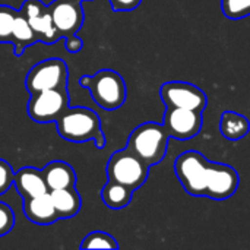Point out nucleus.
<instances>
[{
    "label": "nucleus",
    "mask_w": 250,
    "mask_h": 250,
    "mask_svg": "<svg viewBox=\"0 0 250 250\" xmlns=\"http://www.w3.org/2000/svg\"><path fill=\"white\" fill-rule=\"evenodd\" d=\"M16 13V9L0 4V42L3 44H12V29Z\"/></svg>",
    "instance_id": "412c9836"
},
{
    "label": "nucleus",
    "mask_w": 250,
    "mask_h": 250,
    "mask_svg": "<svg viewBox=\"0 0 250 250\" xmlns=\"http://www.w3.org/2000/svg\"><path fill=\"white\" fill-rule=\"evenodd\" d=\"M50 196L56 208V212L59 215V220L73 218L81 211L82 201L75 188L50 190Z\"/></svg>",
    "instance_id": "dca6fc26"
},
{
    "label": "nucleus",
    "mask_w": 250,
    "mask_h": 250,
    "mask_svg": "<svg viewBox=\"0 0 250 250\" xmlns=\"http://www.w3.org/2000/svg\"><path fill=\"white\" fill-rule=\"evenodd\" d=\"M168 133L163 125L146 122L135 127L127 139V146L149 167L161 163L168 148Z\"/></svg>",
    "instance_id": "7ed1b4c3"
},
{
    "label": "nucleus",
    "mask_w": 250,
    "mask_h": 250,
    "mask_svg": "<svg viewBox=\"0 0 250 250\" xmlns=\"http://www.w3.org/2000/svg\"><path fill=\"white\" fill-rule=\"evenodd\" d=\"M13 226H15V212H13V209L7 204L0 202V237L10 233Z\"/></svg>",
    "instance_id": "5701e85b"
},
{
    "label": "nucleus",
    "mask_w": 250,
    "mask_h": 250,
    "mask_svg": "<svg viewBox=\"0 0 250 250\" xmlns=\"http://www.w3.org/2000/svg\"><path fill=\"white\" fill-rule=\"evenodd\" d=\"M69 108L67 86L44 89L31 94L28 116L35 123H54Z\"/></svg>",
    "instance_id": "423d86ee"
},
{
    "label": "nucleus",
    "mask_w": 250,
    "mask_h": 250,
    "mask_svg": "<svg viewBox=\"0 0 250 250\" xmlns=\"http://www.w3.org/2000/svg\"><path fill=\"white\" fill-rule=\"evenodd\" d=\"M57 133L75 144L94 141L98 149L104 148L107 139L101 129L98 114L86 107H69L56 122Z\"/></svg>",
    "instance_id": "f257e3e1"
},
{
    "label": "nucleus",
    "mask_w": 250,
    "mask_h": 250,
    "mask_svg": "<svg viewBox=\"0 0 250 250\" xmlns=\"http://www.w3.org/2000/svg\"><path fill=\"white\" fill-rule=\"evenodd\" d=\"M81 1H85V0H81Z\"/></svg>",
    "instance_id": "bb28decb"
},
{
    "label": "nucleus",
    "mask_w": 250,
    "mask_h": 250,
    "mask_svg": "<svg viewBox=\"0 0 250 250\" xmlns=\"http://www.w3.org/2000/svg\"><path fill=\"white\" fill-rule=\"evenodd\" d=\"M83 48V41L78 35L66 37V50L69 53H78Z\"/></svg>",
    "instance_id": "a878e982"
},
{
    "label": "nucleus",
    "mask_w": 250,
    "mask_h": 250,
    "mask_svg": "<svg viewBox=\"0 0 250 250\" xmlns=\"http://www.w3.org/2000/svg\"><path fill=\"white\" fill-rule=\"evenodd\" d=\"M69 70L67 64L62 59H47L32 66L25 78V86L29 94H35L44 89L67 86Z\"/></svg>",
    "instance_id": "0eeeda50"
},
{
    "label": "nucleus",
    "mask_w": 250,
    "mask_h": 250,
    "mask_svg": "<svg viewBox=\"0 0 250 250\" xmlns=\"http://www.w3.org/2000/svg\"><path fill=\"white\" fill-rule=\"evenodd\" d=\"M141 3H142V0H110V4H111L113 10H116V12H129V10H133Z\"/></svg>",
    "instance_id": "393cba45"
},
{
    "label": "nucleus",
    "mask_w": 250,
    "mask_h": 250,
    "mask_svg": "<svg viewBox=\"0 0 250 250\" xmlns=\"http://www.w3.org/2000/svg\"><path fill=\"white\" fill-rule=\"evenodd\" d=\"M239 182V174L231 166L209 161L205 196L215 201L229 199L237 192Z\"/></svg>",
    "instance_id": "f8f14e48"
},
{
    "label": "nucleus",
    "mask_w": 250,
    "mask_h": 250,
    "mask_svg": "<svg viewBox=\"0 0 250 250\" xmlns=\"http://www.w3.org/2000/svg\"><path fill=\"white\" fill-rule=\"evenodd\" d=\"M81 249H119L117 240L104 231L89 233L81 243Z\"/></svg>",
    "instance_id": "aec40b11"
},
{
    "label": "nucleus",
    "mask_w": 250,
    "mask_h": 250,
    "mask_svg": "<svg viewBox=\"0 0 250 250\" xmlns=\"http://www.w3.org/2000/svg\"><path fill=\"white\" fill-rule=\"evenodd\" d=\"M149 166L129 148L111 154L107 163L108 180L122 183L132 190L139 189L148 180Z\"/></svg>",
    "instance_id": "20e7f679"
},
{
    "label": "nucleus",
    "mask_w": 250,
    "mask_h": 250,
    "mask_svg": "<svg viewBox=\"0 0 250 250\" xmlns=\"http://www.w3.org/2000/svg\"><path fill=\"white\" fill-rule=\"evenodd\" d=\"M35 42H40L37 34L28 23L26 18L21 13V10H18L12 29V45L15 50V56H22L23 51Z\"/></svg>",
    "instance_id": "f3484780"
},
{
    "label": "nucleus",
    "mask_w": 250,
    "mask_h": 250,
    "mask_svg": "<svg viewBox=\"0 0 250 250\" xmlns=\"http://www.w3.org/2000/svg\"><path fill=\"white\" fill-rule=\"evenodd\" d=\"M220 129L224 138L230 141H240L249 133L250 123L240 113L224 111L220 120Z\"/></svg>",
    "instance_id": "6ab92c4d"
},
{
    "label": "nucleus",
    "mask_w": 250,
    "mask_h": 250,
    "mask_svg": "<svg viewBox=\"0 0 250 250\" xmlns=\"http://www.w3.org/2000/svg\"><path fill=\"white\" fill-rule=\"evenodd\" d=\"M221 9L227 19H245L250 16V0H221Z\"/></svg>",
    "instance_id": "4be33fe9"
},
{
    "label": "nucleus",
    "mask_w": 250,
    "mask_h": 250,
    "mask_svg": "<svg viewBox=\"0 0 250 250\" xmlns=\"http://www.w3.org/2000/svg\"><path fill=\"white\" fill-rule=\"evenodd\" d=\"M22 209H23L25 217L38 226H48L59 220V215L53 205L50 192L34 196V198L23 199Z\"/></svg>",
    "instance_id": "ddd939ff"
},
{
    "label": "nucleus",
    "mask_w": 250,
    "mask_h": 250,
    "mask_svg": "<svg viewBox=\"0 0 250 250\" xmlns=\"http://www.w3.org/2000/svg\"><path fill=\"white\" fill-rule=\"evenodd\" d=\"M133 192L135 190L122 183L108 180L101 189V199L110 209H123L132 202Z\"/></svg>",
    "instance_id": "a211bd4d"
},
{
    "label": "nucleus",
    "mask_w": 250,
    "mask_h": 250,
    "mask_svg": "<svg viewBox=\"0 0 250 250\" xmlns=\"http://www.w3.org/2000/svg\"><path fill=\"white\" fill-rule=\"evenodd\" d=\"M13 185L22 199L34 198L48 192L42 170L34 167H23L18 170L13 177Z\"/></svg>",
    "instance_id": "4468645a"
},
{
    "label": "nucleus",
    "mask_w": 250,
    "mask_h": 250,
    "mask_svg": "<svg viewBox=\"0 0 250 250\" xmlns=\"http://www.w3.org/2000/svg\"><path fill=\"white\" fill-rule=\"evenodd\" d=\"M163 126L166 127L170 138L188 141L198 136V133L201 132L202 113L189 108L167 107Z\"/></svg>",
    "instance_id": "1a4fd4ad"
},
{
    "label": "nucleus",
    "mask_w": 250,
    "mask_h": 250,
    "mask_svg": "<svg viewBox=\"0 0 250 250\" xmlns=\"http://www.w3.org/2000/svg\"><path fill=\"white\" fill-rule=\"evenodd\" d=\"M79 85L89 91L95 104L107 111L120 108L127 97L126 82L123 76L111 69H101L95 75L79 78Z\"/></svg>",
    "instance_id": "f03ea898"
},
{
    "label": "nucleus",
    "mask_w": 250,
    "mask_h": 250,
    "mask_svg": "<svg viewBox=\"0 0 250 250\" xmlns=\"http://www.w3.org/2000/svg\"><path fill=\"white\" fill-rule=\"evenodd\" d=\"M42 176L48 192L76 186V173L73 167L64 161H51L42 168Z\"/></svg>",
    "instance_id": "2eb2a0df"
},
{
    "label": "nucleus",
    "mask_w": 250,
    "mask_h": 250,
    "mask_svg": "<svg viewBox=\"0 0 250 250\" xmlns=\"http://www.w3.org/2000/svg\"><path fill=\"white\" fill-rule=\"evenodd\" d=\"M48 10L62 38L76 35L83 25L85 13L81 0H53Z\"/></svg>",
    "instance_id": "9d476101"
},
{
    "label": "nucleus",
    "mask_w": 250,
    "mask_h": 250,
    "mask_svg": "<svg viewBox=\"0 0 250 250\" xmlns=\"http://www.w3.org/2000/svg\"><path fill=\"white\" fill-rule=\"evenodd\" d=\"M208 168L209 161L198 151H186L179 155L174 163L179 182L192 196H205Z\"/></svg>",
    "instance_id": "39448f33"
},
{
    "label": "nucleus",
    "mask_w": 250,
    "mask_h": 250,
    "mask_svg": "<svg viewBox=\"0 0 250 250\" xmlns=\"http://www.w3.org/2000/svg\"><path fill=\"white\" fill-rule=\"evenodd\" d=\"M160 95L166 107L189 108L204 113L208 104L207 94L196 85L188 82H166L160 89Z\"/></svg>",
    "instance_id": "6e6552de"
},
{
    "label": "nucleus",
    "mask_w": 250,
    "mask_h": 250,
    "mask_svg": "<svg viewBox=\"0 0 250 250\" xmlns=\"http://www.w3.org/2000/svg\"><path fill=\"white\" fill-rule=\"evenodd\" d=\"M19 10L26 18L28 23L37 34L40 42L54 44L62 38L54 26L48 6L44 4L41 0H25Z\"/></svg>",
    "instance_id": "9b49d317"
},
{
    "label": "nucleus",
    "mask_w": 250,
    "mask_h": 250,
    "mask_svg": "<svg viewBox=\"0 0 250 250\" xmlns=\"http://www.w3.org/2000/svg\"><path fill=\"white\" fill-rule=\"evenodd\" d=\"M13 177H15V171L12 166L0 158V196L10 189V186L13 185Z\"/></svg>",
    "instance_id": "b1692460"
}]
</instances>
